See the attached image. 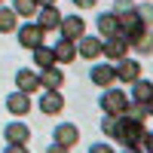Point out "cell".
<instances>
[{"label": "cell", "mask_w": 153, "mask_h": 153, "mask_svg": "<svg viewBox=\"0 0 153 153\" xmlns=\"http://www.w3.org/2000/svg\"><path fill=\"white\" fill-rule=\"evenodd\" d=\"M89 150H92V153H110L113 147H110V144H92Z\"/></svg>", "instance_id": "83f0119b"}, {"label": "cell", "mask_w": 153, "mask_h": 153, "mask_svg": "<svg viewBox=\"0 0 153 153\" xmlns=\"http://www.w3.org/2000/svg\"><path fill=\"white\" fill-rule=\"evenodd\" d=\"M129 49H132V43H129V37H126V34H113V37L104 40V55H107L110 61L126 58V55H129Z\"/></svg>", "instance_id": "9c48e42d"}, {"label": "cell", "mask_w": 153, "mask_h": 153, "mask_svg": "<svg viewBox=\"0 0 153 153\" xmlns=\"http://www.w3.org/2000/svg\"><path fill=\"white\" fill-rule=\"evenodd\" d=\"M16 89H22V92H28V95H37V92L43 89L40 74H34V71H28V68L16 71Z\"/></svg>", "instance_id": "4fadbf2b"}, {"label": "cell", "mask_w": 153, "mask_h": 153, "mask_svg": "<svg viewBox=\"0 0 153 153\" xmlns=\"http://www.w3.org/2000/svg\"><path fill=\"white\" fill-rule=\"evenodd\" d=\"M0 6H3V0H0Z\"/></svg>", "instance_id": "4dcf8cb0"}, {"label": "cell", "mask_w": 153, "mask_h": 153, "mask_svg": "<svg viewBox=\"0 0 153 153\" xmlns=\"http://www.w3.org/2000/svg\"><path fill=\"white\" fill-rule=\"evenodd\" d=\"M132 49H135V52H141V55H150L153 52V31L150 28H144V31H138L135 37H132Z\"/></svg>", "instance_id": "d6986e66"}, {"label": "cell", "mask_w": 153, "mask_h": 153, "mask_svg": "<svg viewBox=\"0 0 153 153\" xmlns=\"http://www.w3.org/2000/svg\"><path fill=\"white\" fill-rule=\"evenodd\" d=\"M43 37H46V31H43L37 22H25V25H19V28H16L19 46H22V49H31V52H34L37 46H43Z\"/></svg>", "instance_id": "277c9868"}, {"label": "cell", "mask_w": 153, "mask_h": 153, "mask_svg": "<svg viewBox=\"0 0 153 153\" xmlns=\"http://www.w3.org/2000/svg\"><path fill=\"white\" fill-rule=\"evenodd\" d=\"M89 83L92 86H98V89H107V86H113L117 83V65H110V61H95L92 68H89Z\"/></svg>", "instance_id": "5b68a950"}, {"label": "cell", "mask_w": 153, "mask_h": 153, "mask_svg": "<svg viewBox=\"0 0 153 153\" xmlns=\"http://www.w3.org/2000/svg\"><path fill=\"white\" fill-rule=\"evenodd\" d=\"M52 141L61 147V150H74L80 144V129H76L74 123H58L52 129Z\"/></svg>", "instance_id": "8992f818"}, {"label": "cell", "mask_w": 153, "mask_h": 153, "mask_svg": "<svg viewBox=\"0 0 153 153\" xmlns=\"http://www.w3.org/2000/svg\"><path fill=\"white\" fill-rule=\"evenodd\" d=\"M150 12H153V9H150Z\"/></svg>", "instance_id": "1f68e13d"}, {"label": "cell", "mask_w": 153, "mask_h": 153, "mask_svg": "<svg viewBox=\"0 0 153 153\" xmlns=\"http://www.w3.org/2000/svg\"><path fill=\"white\" fill-rule=\"evenodd\" d=\"M3 107L12 113V117H28L31 113V95L22 92V89H16V92H9L3 98Z\"/></svg>", "instance_id": "ba28073f"}, {"label": "cell", "mask_w": 153, "mask_h": 153, "mask_svg": "<svg viewBox=\"0 0 153 153\" xmlns=\"http://www.w3.org/2000/svg\"><path fill=\"white\" fill-rule=\"evenodd\" d=\"M117 19H120V34H126L132 40L138 31L147 28V9L144 6H126V9H117Z\"/></svg>", "instance_id": "7a4b0ae2"}, {"label": "cell", "mask_w": 153, "mask_h": 153, "mask_svg": "<svg viewBox=\"0 0 153 153\" xmlns=\"http://www.w3.org/2000/svg\"><path fill=\"white\" fill-rule=\"evenodd\" d=\"M6 150H9V153H25L28 144H12V141H6Z\"/></svg>", "instance_id": "484cf974"}, {"label": "cell", "mask_w": 153, "mask_h": 153, "mask_svg": "<svg viewBox=\"0 0 153 153\" xmlns=\"http://www.w3.org/2000/svg\"><path fill=\"white\" fill-rule=\"evenodd\" d=\"M3 138L12 144H28L31 141V129H28V123H22V120H12L3 126Z\"/></svg>", "instance_id": "9a60e30c"}, {"label": "cell", "mask_w": 153, "mask_h": 153, "mask_svg": "<svg viewBox=\"0 0 153 153\" xmlns=\"http://www.w3.org/2000/svg\"><path fill=\"white\" fill-rule=\"evenodd\" d=\"M61 9L55 3H49V6H40V12H37V25H40L43 31H58V25H61Z\"/></svg>", "instance_id": "5bb4252c"}, {"label": "cell", "mask_w": 153, "mask_h": 153, "mask_svg": "<svg viewBox=\"0 0 153 153\" xmlns=\"http://www.w3.org/2000/svg\"><path fill=\"white\" fill-rule=\"evenodd\" d=\"M58 31H61V37H68V40H80V37L86 34V19L76 16V12H71V16L61 19Z\"/></svg>", "instance_id": "30bf717a"}, {"label": "cell", "mask_w": 153, "mask_h": 153, "mask_svg": "<svg viewBox=\"0 0 153 153\" xmlns=\"http://www.w3.org/2000/svg\"><path fill=\"white\" fill-rule=\"evenodd\" d=\"M40 83H43V89H61L65 86V71H55V68L40 71Z\"/></svg>", "instance_id": "7402d4cb"}, {"label": "cell", "mask_w": 153, "mask_h": 153, "mask_svg": "<svg viewBox=\"0 0 153 153\" xmlns=\"http://www.w3.org/2000/svg\"><path fill=\"white\" fill-rule=\"evenodd\" d=\"M95 25H98V37L101 40H107V37H113V34H120V19H117V12H101V16L95 19Z\"/></svg>", "instance_id": "2e32d148"}, {"label": "cell", "mask_w": 153, "mask_h": 153, "mask_svg": "<svg viewBox=\"0 0 153 153\" xmlns=\"http://www.w3.org/2000/svg\"><path fill=\"white\" fill-rule=\"evenodd\" d=\"M95 3H98V0H74V6H76V9H92Z\"/></svg>", "instance_id": "4316f807"}, {"label": "cell", "mask_w": 153, "mask_h": 153, "mask_svg": "<svg viewBox=\"0 0 153 153\" xmlns=\"http://www.w3.org/2000/svg\"><path fill=\"white\" fill-rule=\"evenodd\" d=\"M150 98H153V83L138 76V80L132 83V101H144V104H147Z\"/></svg>", "instance_id": "44dd1931"}, {"label": "cell", "mask_w": 153, "mask_h": 153, "mask_svg": "<svg viewBox=\"0 0 153 153\" xmlns=\"http://www.w3.org/2000/svg\"><path fill=\"white\" fill-rule=\"evenodd\" d=\"M76 55H83L89 61H98L104 55V40H101V37H92V34H83L80 40H76Z\"/></svg>", "instance_id": "52a82bcc"}, {"label": "cell", "mask_w": 153, "mask_h": 153, "mask_svg": "<svg viewBox=\"0 0 153 153\" xmlns=\"http://www.w3.org/2000/svg\"><path fill=\"white\" fill-rule=\"evenodd\" d=\"M126 113H129V117H135V120H147V117H150V110H147L144 101H129Z\"/></svg>", "instance_id": "cb8c5ba5"}, {"label": "cell", "mask_w": 153, "mask_h": 153, "mask_svg": "<svg viewBox=\"0 0 153 153\" xmlns=\"http://www.w3.org/2000/svg\"><path fill=\"white\" fill-rule=\"evenodd\" d=\"M19 28V12L12 6H0V34H16Z\"/></svg>", "instance_id": "ffe728a7"}, {"label": "cell", "mask_w": 153, "mask_h": 153, "mask_svg": "<svg viewBox=\"0 0 153 153\" xmlns=\"http://www.w3.org/2000/svg\"><path fill=\"white\" fill-rule=\"evenodd\" d=\"M12 9L19 12V19H34L40 12V3L37 0H12Z\"/></svg>", "instance_id": "603a6c76"}, {"label": "cell", "mask_w": 153, "mask_h": 153, "mask_svg": "<svg viewBox=\"0 0 153 153\" xmlns=\"http://www.w3.org/2000/svg\"><path fill=\"white\" fill-rule=\"evenodd\" d=\"M37 3H40V6H49V3H55V0H37Z\"/></svg>", "instance_id": "f546056e"}, {"label": "cell", "mask_w": 153, "mask_h": 153, "mask_svg": "<svg viewBox=\"0 0 153 153\" xmlns=\"http://www.w3.org/2000/svg\"><path fill=\"white\" fill-rule=\"evenodd\" d=\"M144 120H135L129 113H120L117 126H113V141L123 144V150H141V135H144Z\"/></svg>", "instance_id": "6da1fadb"}, {"label": "cell", "mask_w": 153, "mask_h": 153, "mask_svg": "<svg viewBox=\"0 0 153 153\" xmlns=\"http://www.w3.org/2000/svg\"><path fill=\"white\" fill-rule=\"evenodd\" d=\"M40 110L46 117H58V113L65 110V95H61V89H46V95H40Z\"/></svg>", "instance_id": "8fae6325"}, {"label": "cell", "mask_w": 153, "mask_h": 153, "mask_svg": "<svg viewBox=\"0 0 153 153\" xmlns=\"http://www.w3.org/2000/svg\"><path fill=\"white\" fill-rule=\"evenodd\" d=\"M113 65H117V80H120V83H129V86H132L138 76H141V65H138L135 58H129V55L120 58V61H113Z\"/></svg>", "instance_id": "7c38bea8"}, {"label": "cell", "mask_w": 153, "mask_h": 153, "mask_svg": "<svg viewBox=\"0 0 153 153\" xmlns=\"http://www.w3.org/2000/svg\"><path fill=\"white\" fill-rule=\"evenodd\" d=\"M141 150H153V132H144L141 135Z\"/></svg>", "instance_id": "d4e9b609"}, {"label": "cell", "mask_w": 153, "mask_h": 153, "mask_svg": "<svg viewBox=\"0 0 153 153\" xmlns=\"http://www.w3.org/2000/svg\"><path fill=\"white\" fill-rule=\"evenodd\" d=\"M147 110H150V120H153V98L147 101Z\"/></svg>", "instance_id": "f1b7e54d"}, {"label": "cell", "mask_w": 153, "mask_h": 153, "mask_svg": "<svg viewBox=\"0 0 153 153\" xmlns=\"http://www.w3.org/2000/svg\"><path fill=\"white\" fill-rule=\"evenodd\" d=\"M34 65H37V71H49V68H55L58 61H55V49L52 46H37L34 49Z\"/></svg>", "instance_id": "ac0fdd59"}, {"label": "cell", "mask_w": 153, "mask_h": 153, "mask_svg": "<svg viewBox=\"0 0 153 153\" xmlns=\"http://www.w3.org/2000/svg\"><path fill=\"white\" fill-rule=\"evenodd\" d=\"M129 95L123 92V89H113V86H107L104 89V95L98 98V107H101V113H126V107H129Z\"/></svg>", "instance_id": "3957f363"}, {"label": "cell", "mask_w": 153, "mask_h": 153, "mask_svg": "<svg viewBox=\"0 0 153 153\" xmlns=\"http://www.w3.org/2000/svg\"><path fill=\"white\" fill-rule=\"evenodd\" d=\"M52 49H55V61H58V65H71V61L76 58V40L61 37V40L52 43Z\"/></svg>", "instance_id": "e0dca14e"}]
</instances>
